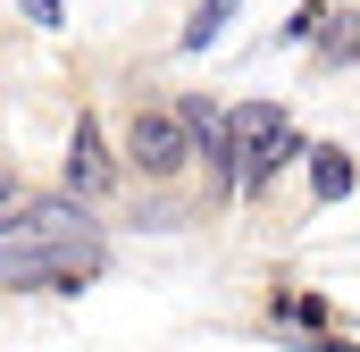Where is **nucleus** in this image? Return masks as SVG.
<instances>
[{
  "label": "nucleus",
  "instance_id": "1",
  "mask_svg": "<svg viewBox=\"0 0 360 352\" xmlns=\"http://www.w3.org/2000/svg\"><path fill=\"white\" fill-rule=\"evenodd\" d=\"M117 151H126V176H134L143 193H168V184H184V176L201 168V143H193L184 101L176 92H151V84H134V101H126Z\"/></svg>",
  "mask_w": 360,
  "mask_h": 352
},
{
  "label": "nucleus",
  "instance_id": "2",
  "mask_svg": "<svg viewBox=\"0 0 360 352\" xmlns=\"http://www.w3.org/2000/svg\"><path fill=\"white\" fill-rule=\"evenodd\" d=\"M226 126H235V151H243V201H269L276 176L293 168V160H310V134L293 126L285 101H235Z\"/></svg>",
  "mask_w": 360,
  "mask_h": 352
},
{
  "label": "nucleus",
  "instance_id": "3",
  "mask_svg": "<svg viewBox=\"0 0 360 352\" xmlns=\"http://www.w3.org/2000/svg\"><path fill=\"white\" fill-rule=\"evenodd\" d=\"M109 277V244H0V285L8 294H84Z\"/></svg>",
  "mask_w": 360,
  "mask_h": 352
},
{
  "label": "nucleus",
  "instance_id": "4",
  "mask_svg": "<svg viewBox=\"0 0 360 352\" xmlns=\"http://www.w3.org/2000/svg\"><path fill=\"white\" fill-rule=\"evenodd\" d=\"M59 184H68V193H84L92 210H101V201H117V193L134 184V176H126V151H117V134L101 126V109H92V101H76V126H68Z\"/></svg>",
  "mask_w": 360,
  "mask_h": 352
},
{
  "label": "nucleus",
  "instance_id": "5",
  "mask_svg": "<svg viewBox=\"0 0 360 352\" xmlns=\"http://www.w3.org/2000/svg\"><path fill=\"white\" fill-rule=\"evenodd\" d=\"M92 235H101V218H92L84 193H68V184L17 193V201L0 210V244H92Z\"/></svg>",
  "mask_w": 360,
  "mask_h": 352
},
{
  "label": "nucleus",
  "instance_id": "6",
  "mask_svg": "<svg viewBox=\"0 0 360 352\" xmlns=\"http://www.w3.org/2000/svg\"><path fill=\"white\" fill-rule=\"evenodd\" d=\"M260 336H276L285 352H302L310 336H335V302L319 285H269L260 294Z\"/></svg>",
  "mask_w": 360,
  "mask_h": 352
},
{
  "label": "nucleus",
  "instance_id": "7",
  "mask_svg": "<svg viewBox=\"0 0 360 352\" xmlns=\"http://www.w3.org/2000/svg\"><path fill=\"white\" fill-rule=\"evenodd\" d=\"M310 68L335 76V68H360V8H335L319 34H310Z\"/></svg>",
  "mask_w": 360,
  "mask_h": 352
},
{
  "label": "nucleus",
  "instance_id": "8",
  "mask_svg": "<svg viewBox=\"0 0 360 352\" xmlns=\"http://www.w3.org/2000/svg\"><path fill=\"white\" fill-rule=\"evenodd\" d=\"M360 184V160L344 143H310V210H327V201H344Z\"/></svg>",
  "mask_w": 360,
  "mask_h": 352
},
{
  "label": "nucleus",
  "instance_id": "9",
  "mask_svg": "<svg viewBox=\"0 0 360 352\" xmlns=\"http://www.w3.org/2000/svg\"><path fill=\"white\" fill-rule=\"evenodd\" d=\"M226 17H235V0H201L193 17H184V34H176V51H210L218 34H226Z\"/></svg>",
  "mask_w": 360,
  "mask_h": 352
},
{
  "label": "nucleus",
  "instance_id": "10",
  "mask_svg": "<svg viewBox=\"0 0 360 352\" xmlns=\"http://www.w3.org/2000/svg\"><path fill=\"white\" fill-rule=\"evenodd\" d=\"M335 8H344V0H302V8H293V17L276 25V42H285V51H310V34H319V25H327Z\"/></svg>",
  "mask_w": 360,
  "mask_h": 352
},
{
  "label": "nucleus",
  "instance_id": "11",
  "mask_svg": "<svg viewBox=\"0 0 360 352\" xmlns=\"http://www.w3.org/2000/svg\"><path fill=\"white\" fill-rule=\"evenodd\" d=\"M17 17H25V25H59L68 8H59V0H17Z\"/></svg>",
  "mask_w": 360,
  "mask_h": 352
},
{
  "label": "nucleus",
  "instance_id": "12",
  "mask_svg": "<svg viewBox=\"0 0 360 352\" xmlns=\"http://www.w3.org/2000/svg\"><path fill=\"white\" fill-rule=\"evenodd\" d=\"M17 193H25V184H17V168H8V160H0V210H8Z\"/></svg>",
  "mask_w": 360,
  "mask_h": 352
}]
</instances>
